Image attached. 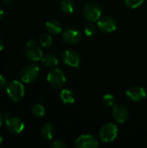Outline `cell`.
I'll return each mask as SVG.
<instances>
[{
  "label": "cell",
  "mask_w": 147,
  "mask_h": 148,
  "mask_svg": "<svg viewBox=\"0 0 147 148\" xmlns=\"http://www.w3.org/2000/svg\"><path fill=\"white\" fill-rule=\"evenodd\" d=\"M6 93L10 100L14 102H19L23 99L25 94L23 84L19 81H12L7 84Z\"/></svg>",
  "instance_id": "6da1fadb"
},
{
  "label": "cell",
  "mask_w": 147,
  "mask_h": 148,
  "mask_svg": "<svg viewBox=\"0 0 147 148\" xmlns=\"http://www.w3.org/2000/svg\"><path fill=\"white\" fill-rule=\"evenodd\" d=\"M47 81L49 84L55 89L62 88L66 83L67 77L64 71L62 69L55 68L49 71L47 75Z\"/></svg>",
  "instance_id": "7a4b0ae2"
},
{
  "label": "cell",
  "mask_w": 147,
  "mask_h": 148,
  "mask_svg": "<svg viewBox=\"0 0 147 148\" xmlns=\"http://www.w3.org/2000/svg\"><path fill=\"white\" fill-rule=\"evenodd\" d=\"M24 54L28 60L31 62H39L42 60L43 54L41 48V44H39L35 40H29L25 46Z\"/></svg>",
  "instance_id": "3957f363"
},
{
  "label": "cell",
  "mask_w": 147,
  "mask_h": 148,
  "mask_svg": "<svg viewBox=\"0 0 147 148\" xmlns=\"http://www.w3.org/2000/svg\"><path fill=\"white\" fill-rule=\"evenodd\" d=\"M40 75V69L36 64H28L24 66L20 72V79L24 83L35 82Z\"/></svg>",
  "instance_id": "277c9868"
},
{
  "label": "cell",
  "mask_w": 147,
  "mask_h": 148,
  "mask_svg": "<svg viewBox=\"0 0 147 148\" xmlns=\"http://www.w3.org/2000/svg\"><path fill=\"white\" fill-rule=\"evenodd\" d=\"M118 136V127L114 123H107L100 130V139L104 143H110Z\"/></svg>",
  "instance_id": "5b68a950"
},
{
  "label": "cell",
  "mask_w": 147,
  "mask_h": 148,
  "mask_svg": "<svg viewBox=\"0 0 147 148\" xmlns=\"http://www.w3.org/2000/svg\"><path fill=\"white\" fill-rule=\"evenodd\" d=\"M83 14L88 22L95 23L98 22V20L101 17V10L97 3L94 2H88L84 5Z\"/></svg>",
  "instance_id": "8992f818"
},
{
  "label": "cell",
  "mask_w": 147,
  "mask_h": 148,
  "mask_svg": "<svg viewBox=\"0 0 147 148\" xmlns=\"http://www.w3.org/2000/svg\"><path fill=\"white\" fill-rule=\"evenodd\" d=\"M82 32L76 28H67L62 32V40L68 44H75L81 41Z\"/></svg>",
  "instance_id": "52a82bcc"
},
{
  "label": "cell",
  "mask_w": 147,
  "mask_h": 148,
  "mask_svg": "<svg viewBox=\"0 0 147 148\" xmlns=\"http://www.w3.org/2000/svg\"><path fill=\"white\" fill-rule=\"evenodd\" d=\"M99 142L95 136L92 134H81L75 142V146L77 148H95L98 147Z\"/></svg>",
  "instance_id": "ba28073f"
},
{
  "label": "cell",
  "mask_w": 147,
  "mask_h": 148,
  "mask_svg": "<svg viewBox=\"0 0 147 148\" xmlns=\"http://www.w3.org/2000/svg\"><path fill=\"white\" fill-rule=\"evenodd\" d=\"M62 61L67 66L72 68H79L81 63V56L75 50L67 49L62 54Z\"/></svg>",
  "instance_id": "9c48e42d"
},
{
  "label": "cell",
  "mask_w": 147,
  "mask_h": 148,
  "mask_svg": "<svg viewBox=\"0 0 147 148\" xmlns=\"http://www.w3.org/2000/svg\"><path fill=\"white\" fill-rule=\"evenodd\" d=\"M98 29L103 33H111L117 29V23L114 18L109 16H101L98 20Z\"/></svg>",
  "instance_id": "30bf717a"
},
{
  "label": "cell",
  "mask_w": 147,
  "mask_h": 148,
  "mask_svg": "<svg viewBox=\"0 0 147 148\" xmlns=\"http://www.w3.org/2000/svg\"><path fill=\"white\" fill-rule=\"evenodd\" d=\"M5 126L7 130L14 134H21L24 129V123L18 117L10 116L8 119L5 120Z\"/></svg>",
  "instance_id": "8fae6325"
},
{
  "label": "cell",
  "mask_w": 147,
  "mask_h": 148,
  "mask_svg": "<svg viewBox=\"0 0 147 148\" xmlns=\"http://www.w3.org/2000/svg\"><path fill=\"white\" fill-rule=\"evenodd\" d=\"M126 95L128 100L134 102H139L146 97V91L142 87L133 86L126 91Z\"/></svg>",
  "instance_id": "7c38bea8"
},
{
  "label": "cell",
  "mask_w": 147,
  "mask_h": 148,
  "mask_svg": "<svg viewBox=\"0 0 147 148\" xmlns=\"http://www.w3.org/2000/svg\"><path fill=\"white\" fill-rule=\"evenodd\" d=\"M112 115L116 122L120 124H123L127 121L129 117V111L124 105L116 104L113 108Z\"/></svg>",
  "instance_id": "4fadbf2b"
},
{
  "label": "cell",
  "mask_w": 147,
  "mask_h": 148,
  "mask_svg": "<svg viewBox=\"0 0 147 148\" xmlns=\"http://www.w3.org/2000/svg\"><path fill=\"white\" fill-rule=\"evenodd\" d=\"M45 29L50 35H58L62 32V27L59 21L55 19H50L45 23Z\"/></svg>",
  "instance_id": "5bb4252c"
},
{
  "label": "cell",
  "mask_w": 147,
  "mask_h": 148,
  "mask_svg": "<svg viewBox=\"0 0 147 148\" xmlns=\"http://www.w3.org/2000/svg\"><path fill=\"white\" fill-rule=\"evenodd\" d=\"M41 134L44 139L51 140L55 137V128L51 123H45L41 127Z\"/></svg>",
  "instance_id": "9a60e30c"
},
{
  "label": "cell",
  "mask_w": 147,
  "mask_h": 148,
  "mask_svg": "<svg viewBox=\"0 0 147 148\" xmlns=\"http://www.w3.org/2000/svg\"><path fill=\"white\" fill-rule=\"evenodd\" d=\"M60 99L64 104H67V105L73 104L75 101V95L74 94L72 90L64 88L60 93Z\"/></svg>",
  "instance_id": "2e32d148"
},
{
  "label": "cell",
  "mask_w": 147,
  "mask_h": 148,
  "mask_svg": "<svg viewBox=\"0 0 147 148\" xmlns=\"http://www.w3.org/2000/svg\"><path fill=\"white\" fill-rule=\"evenodd\" d=\"M76 7L75 2L74 0H62L60 3V8L62 12L66 14H71L75 11Z\"/></svg>",
  "instance_id": "e0dca14e"
},
{
  "label": "cell",
  "mask_w": 147,
  "mask_h": 148,
  "mask_svg": "<svg viewBox=\"0 0 147 148\" xmlns=\"http://www.w3.org/2000/svg\"><path fill=\"white\" fill-rule=\"evenodd\" d=\"M42 61L43 64L46 67H49V68H55L58 64L57 57L55 55L51 54V53H47V54L43 55V56L42 58Z\"/></svg>",
  "instance_id": "ac0fdd59"
},
{
  "label": "cell",
  "mask_w": 147,
  "mask_h": 148,
  "mask_svg": "<svg viewBox=\"0 0 147 148\" xmlns=\"http://www.w3.org/2000/svg\"><path fill=\"white\" fill-rule=\"evenodd\" d=\"M39 43L44 48H49L53 44V38L49 33H43L39 37Z\"/></svg>",
  "instance_id": "d6986e66"
},
{
  "label": "cell",
  "mask_w": 147,
  "mask_h": 148,
  "mask_svg": "<svg viewBox=\"0 0 147 148\" xmlns=\"http://www.w3.org/2000/svg\"><path fill=\"white\" fill-rule=\"evenodd\" d=\"M102 103L107 108H113L116 105V98L111 94H107L102 98Z\"/></svg>",
  "instance_id": "ffe728a7"
},
{
  "label": "cell",
  "mask_w": 147,
  "mask_h": 148,
  "mask_svg": "<svg viewBox=\"0 0 147 148\" xmlns=\"http://www.w3.org/2000/svg\"><path fill=\"white\" fill-rule=\"evenodd\" d=\"M31 112L36 117H42L45 114V108L40 104V103H36L32 106L31 108Z\"/></svg>",
  "instance_id": "44dd1931"
},
{
  "label": "cell",
  "mask_w": 147,
  "mask_h": 148,
  "mask_svg": "<svg viewBox=\"0 0 147 148\" xmlns=\"http://www.w3.org/2000/svg\"><path fill=\"white\" fill-rule=\"evenodd\" d=\"M84 32H85L86 36H93L97 32V27L92 22H89L88 24H86V26L84 28Z\"/></svg>",
  "instance_id": "7402d4cb"
},
{
  "label": "cell",
  "mask_w": 147,
  "mask_h": 148,
  "mask_svg": "<svg viewBox=\"0 0 147 148\" xmlns=\"http://www.w3.org/2000/svg\"><path fill=\"white\" fill-rule=\"evenodd\" d=\"M145 0H125V3L127 7L131 9H135L139 7Z\"/></svg>",
  "instance_id": "603a6c76"
},
{
  "label": "cell",
  "mask_w": 147,
  "mask_h": 148,
  "mask_svg": "<svg viewBox=\"0 0 147 148\" xmlns=\"http://www.w3.org/2000/svg\"><path fill=\"white\" fill-rule=\"evenodd\" d=\"M50 147L52 148H66L67 147V144L65 143L64 140H55L51 142Z\"/></svg>",
  "instance_id": "cb8c5ba5"
},
{
  "label": "cell",
  "mask_w": 147,
  "mask_h": 148,
  "mask_svg": "<svg viewBox=\"0 0 147 148\" xmlns=\"http://www.w3.org/2000/svg\"><path fill=\"white\" fill-rule=\"evenodd\" d=\"M6 86H7V82L5 77L3 75H0V90L6 88Z\"/></svg>",
  "instance_id": "d4e9b609"
},
{
  "label": "cell",
  "mask_w": 147,
  "mask_h": 148,
  "mask_svg": "<svg viewBox=\"0 0 147 148\" xmlns=\"http://www.w3.org/2000/svg\"><path fill=\"white\" fill-rule=\"evenodd\" d=\"M3 48H4V43H3V40L0 38V51H2L3 49Z\"/></svg>",
  "instance_id": "484cf974"
},
{
  "label": "cell",
  "mask_w": 147,
  "mask_h": 148,
  "mask_svg": "<svg viewBox=\"0 0 147 148\" xmlns=\"http://www.w3.org/2000/svg\"><path fill=\"white\" fill-rule=\"evenodd\" d=\"M3 14H4V12H3V9L0 7V21H1V20H2V18L3 17Z\"/></svg>",
  "instance_id": "4316f807"
},
{
  "label": "cell",
  "mask_w": 147,
  "mask_h": 148,
  "mask_svg": "<svg viewBox=\"0 0 147 148\" xmlns=\"http://www.w3.org/2000/svg\"><path fill=\"white\" fill-rule=\"evenodd\" d=\"M3 114L0 113V127H1L2 124H3Z\"/></svg>",
  "instance_id": "83f0119b"
},
{
  "label": "cell",
  "mask_w": 147,
  "mask_h": 148,
  "mask_svg": "<svg viewBox=\"0 0 147 148\" xmlns=\"http://www.w3.org/2000/svg\"><path fill=\"white\" fill-rule=\"evenodd\" d=\"M3 2H4L5 3L8 4V3H10L12 2V0H3Z\"/></svg>",
  "instance_id": "f1b7e54d"
},
{
  "label": "cell",
  "mask_w": 147,
  "mask_h": 148,
  "mask_svg": "<svg viewBox=\"0 0 147 148\" xmlns=\"http://www.w3.org/2000/svg\"><path fill=\"white\" fill-rule=\"evenodd\" d=\"M2 141H3V137L0 135V145H1V143H2Z\"/></svg>",
  "instance_id": "f546056e"
}]
</instances>
